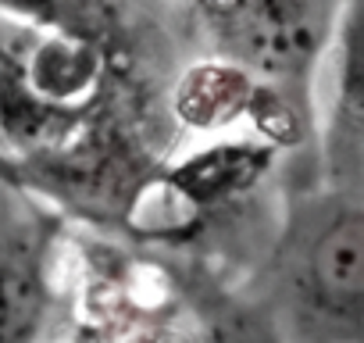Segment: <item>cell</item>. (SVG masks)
Instances as JSON below:
<instances>
[{"label": "cell", "instance_id": "1", "mask_svg": "<svg viewBox=\"0 0 364 343\" xmlns=\"http://www.w3.org/2000/svg\"><path fill=\"white\" fill-rule=\"evenodd\" d=\"M364 215L360 190L289 204L272 261V300H257L289 343H360Z\"/></svg>", "mask_w": 364, "mask_h": 343}, {"label": "cell", "instance_id": "2", "mask_svg": "<svg viewBox=\"0 0 364 343\" xmlns=\"http://www.w3.org/2000/svg\"><path fill=\"white\" fill-rule=\"evenodd\" d=\"M193 22L215 61L304 97L311 65L339 26V0H193Z\"/></svg>", "mask_w": 364, "mask_h": 343}, {"label": "cell", "instance_id": "3", "mask_svg": "<svg viewBox=\"0 0 364 343\" xmlns=\"http://www.w3.org/2000/svg\"><path fill=\"white\" fill-rule=\"evenodd\" d=\"M182 290L218 343H289L257 300H243L204 268H190L182 275Z\"/></svg>", "mask_w": 364, "mask_h": 343}, {"label": "cell", "instance_id": "4", "mask_svg": "<svg viewBox=\"0 0 364 343\" xmlns=\"http://www.w3.org/2000/svg\"><path fill=\"white\" fill-rule=\"evenodd\" d=\"M43 250L33 240L0 243V343H29L47 290L40 279Z\"/></svg>", "mask_w": 364, "mask_h": 343}]
</instances>
